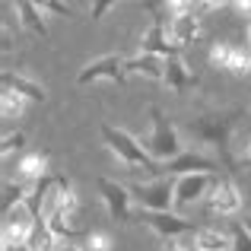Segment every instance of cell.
<instances>
[{
    "mask_svg": "<svg viewBox=\"0 0 251 251\" xmlns=\"http://www.w3.org/2000/svg\"><path fill=\"white\" fill-rule=\"evenodd\" d=\"M239 121H242V108H229V111H203V115H197L188 124V134L197 143H210L220 153V162L229 175L239 169V162L232 159V147H229L232 143V130Z\"/></svg>",
    "mask_w": 251,
    "mask_h": 251,
    "instance_id": "obj_1",
    "label": "cell"
},
{
    "mask_svg": "<svg viewBox=\"0 0 251 251\" xmlns=\"http://www.w3.org/2000/svg\"><path fill=\"white\" fill-rule=\"evenodd\" d=\"M99 137H102V143L111 150V156H115L118 162H124V166H130V169H143L147 175H159V162L150 156V150L143 147L134 134L102 121L99 124Z\"/></svg>",
    "mask_w": 251,
    "mask_h": 251,
    "instance_id": "obj_2",
    "label": "cell"
},
{
    "mask_svg": "<svg viewBox=\"0 0 251 251\" xmlns=\"http://www.w3.org/2000/svg\"><path fill=\"white\" fill-rule=\"evenodd\" d=\"M150 121H153V134H150V140H147V150H150V156H153L156 162H166L169 166L172 159H178V156L184 153L178 127L159 105H150Z\"/></svg>",
    "mask_w": 251,
    "mask_h": 251,
    "instance_id": "obj_3",
    "label": "cell"
},
{
    "mask_svg": "<svg viewBox=\"0 0 251 251\" xmlns=\"http://www.w3.org/2000/svg\"><path fill=\"white\" fill-rule=\"evenodd\" d=\"M130 197L147 213H172L175 207V178H153V181H130Z\"/></svg>",
    "mask_w": 251,
    "mask_h": 251,
    "instance_id": "obj_4",
    "label": "cell"
},
{
    "mask_svg": "<svg viewBox=\"0 0 251 251\" xmlns=\"http://www.w3.org/2000/svg\"><path fill=\"white\" fill-rule=\"evenodd\" d=\"M99 80L121 86L124 80H127V57L102 54V57H96V61H89L80 74H76V86H89V83H99Z\"/></svg>",
    "mask_w": 251,
    "mask_h": 251,
    "instance_id": "obj_5",
    "label": "cell"
},
{
    "mask_svg": "<svg viewBox=\"0 0 251 251\" xmlns=\"http://www.w3.org/2000/svg\"><path fill=\"white\" fill-rule=\"evenodd\" d=\"M96 188H99V197H102L105 210H108V216L118 223V226H124V223H130V188L121 181H115V178L108 175H99L96 178Z\"/></svg>",
    "mask_w": 251,
    "mask_h": 251,
    "instance_id": "obj_6",
    "label": "cell"
},
{
    "mask_svg": "<svg viewBox=\"0 0 251 251\" xmlns=\"http://www.w3.org/2000/svg\"><path fill=\"white\" fill-rule=\"evenodd\" d=\"M242 203H245V194H242V188L235 184V178L232 175L216 178L213 188H210V194H207L210 216H235L242 210Z\"/></svg>",
    "mask_w": 251,
    "mask_h": 251,
    "instance_id": "obj_7",
    "label": "cell"
},
{
    "mask_svg": "<svg viewBox=\"0 0 251 251\" xmlns=\"http://www.w3.org/2000/svg\"><path fill=\"white\" fill-rule=\"evenodd\" d=\"M210 67H220L226 74H235V76H251V51L248 48H235L229 42H216L207 54Z\"/></svg>",
    "mask_w": 251,
    "mask_h": 251,
    "instance_id": "obj_8",
    "label": "cell"
},
{
    "mask_svg": "<svg viewBox=\"0 0 251 251\" xmlns=\"http://www.w3.org/2000/svg\"><path fill=\"white\" fill-rule=\"evenodd\" d=\"M220 166H223L220 159H210V156L197 153V150H184L178 159H172L166 166V172L175 175V178H181V175H213V172H220Z\"/></svg>",
    "mask_w": 251,
    "mask_h": 251,
    "instance_id": "obj_9",
    "label": "cell"
},
{
    "mask_svg": "<svg viewBox=\"0 0 251 251\" xmlns=\"http://www.w3.org/2000/svg\"><path fill=\"white\" fill-rule=\"evenodd\" d=\"M210 188H213V178L210 175H181L175 178V207H194L197 201H207Z\"/></svg>",
    "mask_w": 251,
    "mask_h": 251,
    "instance_id": "obj_10",
    "label": "cell"
},
{
    "mask_svg": "<svg viewBox=\"0 0 251 251\" xmlns=\"http://www.w3.org/2000/svg\"><path fill=\"white\" fill-rule=\"evenodd\" d=\"M140 220L147 223L162 242H166V239H178V235H184V232L194 229V223L184 220L181 213H147V210H140Z\"/></svg>",
    "mask_w": 251,
    "mask_h": 251,
    "instance_id": "obj_11",
    "label": "cell"
},
{
    "mask_svg": "<svg viewBox=\"0 0 251 251\" xmlns=\"http://www.w3.org/2000/svg\"><path fill=\"white\" fill-rule=\"evenodd\" d=\"M32 226H35V220L29 216L25 207H16V213H3V248L29 245Z\"/></svg>",
    "mask_w": 251,
    "mask_h": 251,
    "instance_id": "obj_12",
    "label": "cell"
},
{
    "mask_svg": "<svg viewBox=\"0 0 251 251\" xmlns=\"http://www.w3.org/2000/svg\"><path fill=\"white\" fill-rule=\"evenodd\" d=\"M201 35H203V23H201V16H197V13L178 16V19H172V25H169V38H172V45H175V48H184V45L201 42Z\"/></svg>",
    "mask_w": 251,
    "mask_h": 251,
    "instance_id": "obj_13",
    "label": "cell"
},
{
    "mask_svg": "<svg viewBox=\"0 0 251 251\" xmlns=\"http://www.w3.org/2000/svg\"><path fill=\"white\" fill-rule=\"evenodd\" d=\"M0 86L16 92V96H23L25 102H45V99H48V89H45L42 83L29 80V76H23V74H13V70L0 74Z\"/></svg>",
    "mask_w": 251,
    "mask_h": 251,
    "instance_id": "obj_14",
    "label": "cell"
},
{
    "mask_svg": "<svg viewBox=\"0 0 251 251\" xmlns=\"http://www.w3.org/2000/svg\"><path fill=\"white\" fill-rule=\"evenodd\" d=\"M140 51H143V54H156V57L178 54V48L172 45V38H169V29L159 25V23H150V29L140 35Z\"/></svg>",
    "mask_w": 251,
    "mask_h": 251,
    "instance_id": "obj_15",
    "label": "cell"
},
{
    "mask_svg": "<svg viewBox=\"0 0 251 251\" xmlns=\"http://www.w3.org/2000/svg\"><path fill=\"white\" fill-rule=\"evenodd\" d=\"M162 83L172 92H188L191 86H197V74H191V67L184 64L181 54H172V57H166V76H162Z\"/></svg>",
    "mask_w": 251,
    "mask_h": 251,
    "instance_id": "obj_16",
    "label": "cell"
},
{
    "mask_svg": "<svg viewBox=\"0 0 251 251\" xmlns=\"http://www.w3.org/2000/svg\"><path fill=\"white\" fill-rule=\"evenodd\" d=\"M10 3H13V10H16L19 23H23L32 35L48 38V25H45V10L42 6H35L32 0H10Z\"/></svg>",
    "mask_w": 251,
    "mask_h": 251,
    "instance_id": "obj_17",
    "label": "cell"
},
{
    "mask_svg": "<svg viewBox=\"0 0 251 251\" xmlns=\"http://www.w3.org/2000/svg\"><path fill=\"white\" fill-rule=\"evenodd\" d=\"M48 175V153H19L16 159V178L25 184Z\"/></svg>",
    "mask_w": 251,
    "mask_h": 251,
    "instance_id": "obj_18",
    "label": "cell"
},
{
    "mask_svg": "<svg viewBox=\"0 0 251 251\" xmlns=\"http://www.w3.org/2000/svg\"><path fill=\"white\" fill-rule=\"evenodd\" d=\"M194 251H232V232L229 229H197L194 232Z\"/></svg>",
    "mask_w": 251,
    "mask_h": 251,
    "instance_id": "obj_19",
    "label": "cell"
},
{
    "mask_svg": "<svg viewBox=\"0 0 251 251\" xmlns=\"http://www.w3.org/2000/svg\"><path fill=\"white\" fill-rule=\"evenodd\" d=\"M127 74H140V76H147V80H159L162 83V76H166V57H156V54H134V57H127Z\"/></svg>",
    "mask_w": 251,
    "mask_h": 251,
    "instance_id": "obj_20",
    "label": "cell"
},
{
    "mask_svg": "<svg viewBox=\"0 0 251 251\" xmlns=\"http://www.w3.org/2000/svg\"><path fill=\"white\" fill-rule=\"evenodd\" d=\"M57 245H61V239H57V235L48 229V223H45V220H35L32 235H29V248L32 251H57Z\"/></svg>",
    "mask_w": 251,
    "mask_h": 251,
    "instance_id": "obj_21",
    "label": "cell"
},
{
    "mask_svg": "<svg viewBox=\"0 0 251 251\" xmlns=\"http://www.w3.org/2000/svg\"><path fill=\"white\" fill-rule=\"evenodd\" d=\"M23 111H25V99L23 96H16V92H10V89L0 92V115H3L6 127H13V121H19Z\"/></svg>",
    "mask_w": 251,
    "mask_h": 251,
    "instance_id": "obj_22",
    "label": "cell"
},
{
    "mask_svg": "<svg viewBox=\"0 0 251 251\" xmlns=\"http://www.w3.org/2000/svg\"><path fill=\"white\" fill-rule=\"evenodd\" d=\"M25 194H29V184L19 181V178H6L3 181V213H13V207H23L25 203Z\"/></svg>",
    "mask_w": 251,
    "mask_h": 251,
    "instance_id": "obj_23",
    "label": "cell"
},
{
    "mask_svg": "<svg viewBox=\"0 0 251 251\" xmlns=\"http://www.w3.org/2000/svg\"><path fill=\"white\" fill-rule=\"evenodd\" d=\"M16 150H25V134L16 127H3V137H0V156L10 159Z\"/></svg>",
    "mask_w": 251,
    "mask_h": 251,
    "instance_id": "obj_24",
    "label": "cell"
},
{
    "mask_svg": "<svg viewBox=\"0 0 251 251\" xmlns=\"http://www.w3.org/2000/svg\"><path fill=\"white\" fill-rule=\"evenodd\" d=\"M111 248H115V239H111V232L92 229V232L86 235V251H111Z\"/></svg>",
    "mask_w": 251,
    "mask_h": 251,
    "instance_id": "obj_25",
    "label": "cell"
},
{
    "mask_svg": "<svg viewBox=\"0 0 251 251\" xmlns=\"http://www.w3.org/2000/svg\"><path fill=\"white\" fill-rule=\"evenodd\" d=\"M229 232H232V251H251V235L242 223H232Z\"/></svg>",
    "mask_w": 251,
    "mask_h": 251,
    "instance_id": "obj_26",
    "label": "cell"
},
{
    "mask_svg": "<svg viewBox=\"0 0 251 251\" xmlns=\"http://www.w3.org/2000/svg\"><path fill=\"white\" fill-rule=\"evenodd\" d=\"M32 3L48 10V13H54V16H74V6L64 3V0H32Z\"/></svg>",
    "mask_w": 251,
    "mask_h": 251,
    "instance_id": "obj_27",
    "label": "cell"
},
{
    "mask_svg": "<svg viewBox=\"0 0 251 251\" xmlns=\"http://www.w3.org/2000/svg\"><path fill=\"white\" fill-rule=\"evenodd\" d=\"M166 6H169L172 19H178V16H188V13H194V10H197V0H166Z\"/></svg>",
    "mask_w": 251,
    "mask_h": 251,
    "instance_id": "obj_28",
    "label": "cell"
},
{
    "mask_svg": "<svg viewBox=\"0 0 251 251\" xmlns=\"http://www.w3.org/2000/svg\"><path fill=\"white\" fill-rule=\"evenodd\" d=\"M115 3H118V0H92V6H89V19H92V23L105 19V13H108Z\"/></svg>",
    "mask_w": 251,
    "mask_h": 251,
    "instance_id": "obj_29",
    "label": "cell"
},
{
    "mask_svg": "<svg viewBox=\"0 0 251 251\" xmlns=\"http://www.w3.org/2000/svg\"><path fill=\"white\" fill-rule=\"evenodd\" d=\"M159 251H188V245H184L181 239H166V242L159 245Z\"/></svg>",
    "mask_w": 251,
    "mask_h": 251,
    "instance_id": "obj_30",
    "label": "cell"
},
{
    "mask_svg": "<svg viewBox=\"0 0 251 251\" xmlns=\"http://www.w3.org/2000/svg\"><path fill=\"white\" fill-rule=\"evenodd\" d=\"M223 3H229V0H197V10H207L210 13V10H220Z\"/></svg>",
    "mask_w": 251,
    "mask_h": 251,
    "instance_id": "obj_31",
    "label": "cell"
},
{
    "mask_svg": "<svg viewBox=\"0 0 251 251\" xmlns=\"http://www.w3.org/2000/svg\"><path fill=\"white\" fill-rule=\"evenodd\" d=\"M57 251H86V245H76V242H61Z\"/></svg>",
    "mask_w": 251,
    "mask_h": 251,
    "instance_id": "obj_32",
    "label": "cell"
},
{
    "mask_svg": "<svg viewBox=\"0 0 251 251\" xmlns=\"http://www.w3.org/2000/svg\"><path fill=\"white\" fill-rule=\"evenodd\" d=\"M3 251H32L29 245H16V248H3Z\"/></svg>",
    "mask_w": 251,
    "mask_h": 251,
    "instance_id": "obj_33",
    "label": "cell"
},
{
    "mask_svg": "<svg viewBox=\"0 0 251 251\" xmlns=\"http://www.w3.org/2000/svg\"><path fill=\"white\" fill-rule=\"evenodd\" d=\"M242 226H245V229H248V235H251V216H248V220H245V223H242Z\"/></svg>",
    "mask_w": 251,
    "mask_h": 251,
    "instance_id": "obj_34",
    "label": "cell"
},
{
    "mask_svg": "<svg viewBox=\"0 0 251 251\" xmlns=\"http://www.w3.org/2000/svg\"><path fill=\"white\" fill-rule=\"evenodd\" d=\"M245 162L251 166V143H248V153H245Z\"/></svg>",
    "mask_w": 251,
    "mask_h": 251,
    "instance_id": "obj_35",
    "label": "cell"
},
{
    "mask_svg": "<svg viewBox=\"0 0 251 251\" xmlns=\"http://www.w3.org/2000/svg\"><path fill=\"white\" fill-rule=\"evenodd\" d=\"M248 48H251V25H248Z\"/></svg>",
    "mask_w": 251,
    "mask_h": 251,
    "instance_id": "obj_36",
    "label": "cell"
},
{
    "mask_svg": "<svg viewBox=\"0 0 251 251\" xmlns=\"http://www.w3.org/2000/svg\"><path fill=\"white\" fill-rule=\"evenodd\" d=\"M229 3H239V0H229Z\"/></svg>",
    "mask_w": 251,
    "mask_h": 251,
    "instance_id": "obj_37",
    "label": "cell"
}]
</instances>
